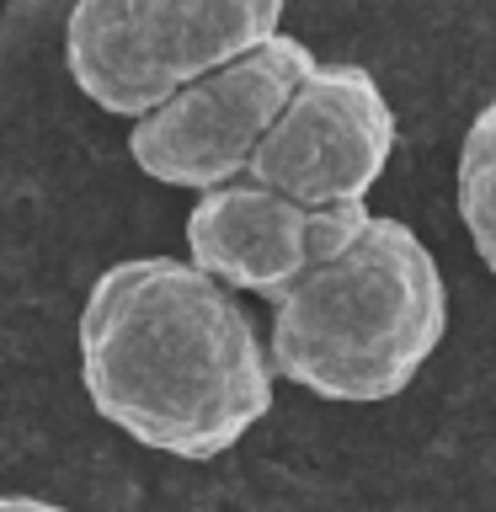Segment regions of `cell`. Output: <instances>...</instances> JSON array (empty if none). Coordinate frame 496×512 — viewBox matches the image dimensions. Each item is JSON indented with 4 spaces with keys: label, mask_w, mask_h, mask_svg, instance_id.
I'll return each mask as SVG.
<instances>
[{
    "label": "cell",
    "mask_w": 496,
    "mask_h": 512,
    "mask_svg": "<svg viewBox=\"0 0 496 512\" xmlns=\"http://www.w3.org/2000/svg\"><path fill=\"white\" fill-rule=\"evenodd\" d=\"M448 336V288L427 240L395 214L368 224L336 256L304 267L272 299V374L320 400H390Z\"/></svg>",
    "instance_id": "cell-2"
},
{
    "label": "cell",
    "mask_w": 496,
    "mask_h": 512,
    "mask_svg": "<svg viewBox=\"0 0 496 512\" xmlns=\"http://www.w3.org/2000/svg\"><path fill=\"white\" fill-rule=\"evenodd\" d=\"M80 384L102 422L198 464L272 411V352L235 288L192 256H128L80 304Z\"/></svg>",
    "instance_id": "cell-1"
},
{
    "label": "cell",
    "mask_w": 496,
    "mask_h": 512,
    "mask_svg": "<svg viewBox=\"0 0 496 512\" xmlns=\"http://www.w3.org/2000/svg\"><path fill=\"white\" fill-rule=\"evenodd\" d=\"M459 219L496 278V96L475 112L459 144Z\"/></svg>",
    "instance_id": "cell-7"
},
{
    "label": "cell",
    "mask_w": 496,
    "mask_h": 512,
    "mask_svg": "<svg viewBox=\"0 0 496 512\" xmlns=\"http://www.w3.org/2000/svg\"><path fill=\"white\" fill-rule=\"evenodd\" d=\"M0 512H70V507L43 502V496H0Z\"/></svg>",
    "instance_id": "cell-8"
},
{
    "label": "cell",
    "mask_w": 496,
    "mask_h": 512,
    "mask_svg": "<svg viewBox=\"0 0 496 512\" xmlns=\"http://www.w3.org/2000/svg\"><path fill=\"white\" fill-rule=\"evenodd\" d=\"M283 22V0H75L64 64L86 102L139 118L219 70Z\"/></svg>",
    "instance_id": "cell-3"
},
{
    "label": "cell",
    "mask_w": 496,
    "mask_h": 512,
    "mask_svg": "<svg viewBox=\"0 0 496 512\" xmlns=\"http://www.w3.org/2000/svg\"><path fill=\"white\" fill-rule=\"evenodd\" d=\"M315 70L310 43L272 32L251 54L198 75L192 86L171 91L160 107L139 112L128 128V155L144 176L166 187H219L246 176L256 144L304 75Z\"/></svg>",
    "instance_id": "cell-4"
},
{
    "label": "cell",
    "mask_w": 496,
    "mask_h": 512,
    "mask_svg": "<svg viewBox=\"0 0 496 512\" xmlns=\"http://www.w3.org/2000/svg\"><path fill=\"white\" fill-rule=\"evenodd\" d=\"M395 112L379 80L363 64H320L294 86L278 123L262 134L246 176L288 192V198L326 203H368V192L390 166Z\"/></svg>",
    "instance_id": "cell-5"
},
{
    "label": "cell",
    "mask_w": 496,
    "mask_h": 512,
    "mask_svg": "<svg viewBox=\"0 0 496 512\" xmlns=\"http://www.w3.org/2000/svg\"><path fill=\"white\" fill-rule=\"evenodd\" d=\"M363 224L368 203L310 208L256 176H235L198 192L187 214V256L235 294L278 299L304 267L336 256Z\"/></svg>",
    "instance_id": "cell-6"
}]
</instances>
